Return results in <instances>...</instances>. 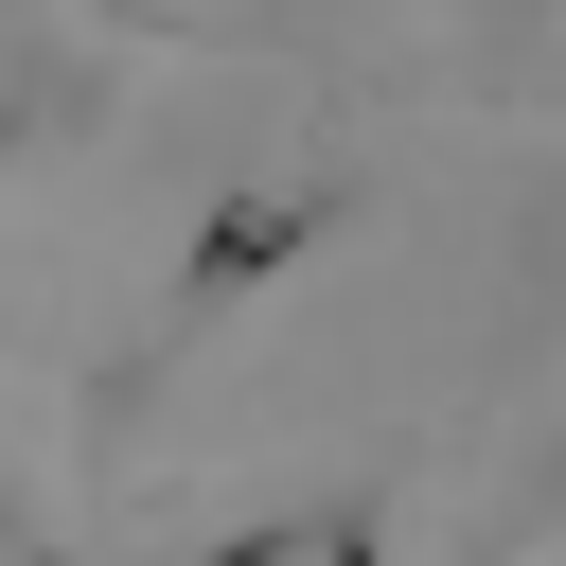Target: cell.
I'll return each mask as SVG.
<instances>
[{"label": "cell", "mask_w": 566, "mask_h": 566, "mask_svg": "<svg viewBox=\"0 0 566 566\" xmlns=\"http://www.w3.org/2000/svg\"><path fill=\"white\" fill-rule=\"evenodd\" d=\"M301 230H318V212H230V230H212V283H265Z\"/></svg>", "instance_id": "6da1fadb"}]
</instances>
